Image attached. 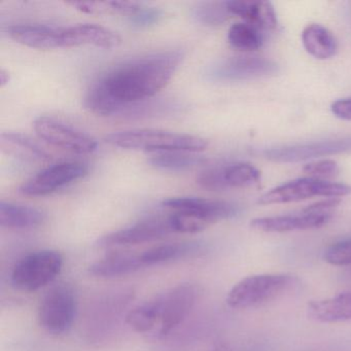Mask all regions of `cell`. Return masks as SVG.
<instances>
[{"instance_id":"cell-33","label":"cell","mask_w":351,"mask_h":351,"mask_svg":"<svg viewBox=\"0 0 351 351\" xmlns=\"http://www.w3.org/2000/svg\"><path fill=\"white\" fill-rule=\"evenodd\" d=\"M197 184L199 186L207 191H226L225 184L223 180V172L221 166L209 168L199 174L197 178Z\"/></svg>"},{"instance_id":"cell-1","label":"cell","mask_w":351,"mask_h":351,"mask_svg":"<svg viewBox=\"0 0 351 351\" xmlns=\"http://www.w3.org/2000/svg\"><path fill=\"white\" fill-rule=\"evenodd\" d=\"M182 57L180 51H166L114 67L91 86L86 95V108L100 117L120 116L126 106L151 99L163 89Z\"/></svg>"},{"instance_id":"cell-6","label":"cell","mask_w":351,"mask_h":351,"mask_svg":"<svg viewBox=\"0 0 351 351\" xmlns=\"http://www.w3.org/2000/svg\"><path fill=\"white\" fill-rule=\"evenodd\" d=\"M351 194L348 184L317 180V178H298L272 189L260 197V205L287 204L300 202L313 197L342 198Z\"/></svg>"},{"instance_id":"cell-29","label":"cell","mask_w":351,"mask_h":351,"mask_svg":"<svg viewBox=\"0 0 351 351\" xmlns=\"http://www.w3.org/2000/svg\"><path fill=\"white\" fill-rule=\"evenodd\" d=\"M195 19L204 25L217 26L223 24L231 14L226 3H202L193 12Z\"/></svg>"},{"instance_id":"cell-14","label":"cell","mask_w":351,"mask_h":351,"mask_svg":"<svg viewBox=\"0 0 351 351\" xmlns=\"http://www.w3.org/2000/svg\"><path fill=\"white\" fill-rule=\"evenodd\" d=\"M330 219L332 213H313L302 210L299 215L258 217L250 221V228L262 233H289L317 229L326 225Z\"/></svg>"},{"instance_id":"cell-20","label":"cell","mask_w":351,"mask_h":351,"mask_svg":"<svg viewBox=\"0 0 351 351\" xmlns=\"http://www.w3.org/2000/svg\"><path fill=\"white\" fill-rule=\"evenodd\" d=\"M145 267L141 262V254L114 252L93 263L89 267V272L94 276L112 278L131 274Z\"/></svg>"},{"instance_id":"cell-17","label":"cell","mask_w":351,"mask_h":351,"mask_svg":"<svg viewBox=\"0 0 351 351\" xmlns=\"http://www.w3.org/2000/svg\"><path fill=\"white\" fill-rule=\"evenodd\" d=\"M307 312L311 319L322 324L351 322V291L309 302Z\"/></svg>"},{"instance_id":"cell-23","label":"cell","mask_w":351,"mask_h":351,"mask_svg":"<svg viewBox=\"0 0 351 351\" xmlns=\"http://www.w3.org/2000/svg\"><path fill=\"white\" fill-rule=\"evenodd\" d=\"M198 245L194 243H168L155 246L141 252V258L145 267L164 264L178 258H186L198 250Z\"/></svg>"},{"instance_id":"cell-30","label":"cell","mask_w":351,"mask_h":351,"mask_svg":"<svg viewBox=\"0 0 351 351\" xmlns=\"http://www.w3.org/2000/svg\"><path fill=\"white\" fill-rule=\"evenodd\" d=\"M167 219L172 233L196 234L209 226L205 221L186 213H172Z\"/></svg>"},{"instance_id":"cell-28","label":"cell","mask_w":351,"mask_h":351,"mask_svg":"<svg viewBox=\"0 0 351 351\" xmlns=\"http://www.w3.org/2000/svg\"><path fill=\"white\" fill-rule=\"evenodd\" d=\"M75 9L83 13L90 15H102V14H120V15H134L141 5L131 1H106V3H90V1H79V3H69Z\"/></svg>"},{"instance_id":"cell-36","label":"cell","mask_w":351,"mask_h":351,"mask_svg":"<svg viewBox=\"0 0 351 351\" xmlns=\"http://www.w3.org/2000/svg\"><path fill=\"white\" fill-rule=\"evenodd\" d=\"M10 81V75L5 69H1L0 71V85L1 87H5Z\"/></svg>"},{"instance_id":"cell-31","label":"cell","mask_w":351,"mask_h":351,"mask_svg":"<svg viewBox=\"0 0 351 351\" xmlns=\"http://www.w3.org/2000/svg\"><path fill=\"white\" fill-rule=\"evenodd\" d=\"M324 261L336 267L351 265V238L337 242L324 252Z\"/></svg>"},{"instance_id":"cell-15","label":"cell","mask_w":351,"mask_h":351,"mask_svg":"<svg viewBox=\"0 0 351 351\" xmlns=\"http://www.w3.org/2000/svg\"><path fill=\"white\" fill-rule=\"evenodd\" d=\"M9 34L15 42L29 48L40 50L65 48L64 27L23 24L12 26Z\"/></svg>"},{"instance_id":"cell-24","label":"cell","mask_w":351,"mask_h":351,"mask_svg":"<svg viewBox=\"0 0 351 351\" xmlns=\"http://www.w3.org/2000/svg\"><path fill=\"white\" fill-rule=\"evenodd\" d=\"M186 152H166L152 156L149 162L152 166L166 171H186L193 169L204 162L202 158Z\"/></svg>"},{"instance_id":"cell-18","label":"cell","mask_w":351,"mask_h":351,"mask_svg":"<svg viewBox=\"0 0 351 351\" xmlns=\"http://www.w3.org/2000/svg\"><path fill=\"white\" fill-rule=\"evenodd\" d=\"M3 154L25 162H48L52 156L34 139L21 133L3 132L0 135Z\"/></svg>"},{"instance_id":"cell-2","label":"cell","mask_w":351,"mask_h":351,"mask_svg":"<svg viewBox=\"0 0 351 351\" xmlns=\"http://www.w3.org/2000/svg\"><path fill=\"white\" fill-rule=\"evenodd\" d=\"M106 141L108 145L121 149L158 153L186 152L196 154L208 147V141L202 137L157 129L119 131L108 134Z\"/></svg>"},{"instance_id":"cell-19","label":"cell","mask_w":351,"mask_h":351,"mask_svg":"<svg viewBox=\"0 0 351 351\" xmlns=\"http://www.w3.org/2000/svg\"><path fill=\"white\" fill-rule=\"evenodd\" d=\"M231 15L238 16L258 29H274L278 25L276 12L269 1H227Z\"/></svg>"},{"instance_id":"cell-16","label":"cell","mask_w":351,"mask_h":351,"mask_svg":"<svg viewBox=\"0 0 351 351\" xmlns=\"http://www.w3.org/2000/svg\"><path fill=\"white\" fill-rule=\"evenodd\" d=\"M122 40L112 30L96 24H77L64 27L65 48L80 46H94L112 49L120 46Z\"/></svg>"},{"instance_id":"cell-26","label":"cell","mask_w":351,"mask_h":351,"mask_svg":"<svg viewBox=\"0 0 351 351\" xmlns=\"http://www.w3.org/2000/svg\"><path fill=\"white\" fill-rule=\"evenodd\" d=\"M126 322L135 332L147 334L158 328V311L155 300L151 299L127 313Z\"/></svg>"},{"instance_id":"cell-32","label":"cell","mask_w":351,"mask_h":351,"mask_svg":"<svg viewBox=\"0 0 351 351\" xmlns=\"http://www.w3.org/2000/svg\"><path fill=\"white\" fill-rule=\"evenodd\" d=\"M303 171L312 178L324 180V178H332L338 176L339 165L334 160H319L310 162L303 167Z\"/></svg>"},{"instance_id":"cell-7","label":"cell","mask_w":351,"mask_h":351,"mask_svg":"<svg viewBox=\"0 0 351 351\" xmlns=\"http://www.w3.org/2000/svg\"><path fill=\"white\" fill-rule=\"evenodd\" d=\"M199 289L194 283H182L154 298L158 311V337H165L178 328L198 299Z\"/></svg>"},{"instance_id":"cell-25","label":"cell","mask_w":351,"mask_h":351,"mask_svg":"<svg viewBox=\"0 0 351 351\" xmlns=\"http://www.w3.org/2000/svg\"><path fill=\"white\" fill-rule=\"evenodd\" d=\"M226 189L247 188L258 184L261 171L250 163H234L221 166Z\"/></svg>"},{"instance_id":"cell-21","label":"cell","mask_w":351,"mask_h":351,"mask_svg":"<svg viewBox=\"0 0 351 351\" xmlns=\"http://www.w3.org/2000/svg\"><path fill=\"white\" fill-rule=\"evenodd\" d=\"M46 215L40 209L16 203L0 202V225L7 229L27 230L40 227Z\"/></svg>"},{"instance_id":"cell-12","label":"cell","mask_w":351,"mask_h":351,"mask_svg":"<svg viewBox=\"0 0 351 351\" xmlns=\"http://www.w3.org/2000/svg\"><path fill=\"white\" fill-rule=\"evenodd\" d=\"M170 233H172V231L168 223L167 217L149 219L102 236L96 241V245L101 248L138 245L161 239Z\"/></svg>"},{"instance_id":"cell-4","label":"cell","mask_w":351,"mask_h":351,"mask_svg":"<svg viewBox=\"0 0 351 351\" xmlns=\"http://www.w3.org/2000/svg\"><path fill=\"white\" fill-rule=\"evenodd\" d=\"M63 256L56 250L30 252L20 258L11 273V282L20 291H38L55 280L62 271Z\"/></svg>"},{"instance_id":"cell-9","label":"cell","mask_w":351,"mask_h":351,"mask_svg":"<svg viewBox=\"0 0 351 351\" xmlns=\"http://www.w3.org/2000/svg\"><path fill=\"white\" fill-rule=\"evenodd\" d=\"M349 152H351V136L274 147L261 152V155L269 161L276 163H298L306 160Z\"/></svg>"},{"instance_id":"cell-13","label":"cell","mask_w":351,"mask_h":351,"mask_svg":"<svg viewBox=\"0 0 351 351\" xmlns=\"http://www.w3.org/2000/svg\"><path fill=\"white\" fill-rule=\"evenodd\" d=\"M164 207L173 213L193 215L209 226L223 219H232L237 215V205L226 201L210 200L197 197H178L163 201Z\"/></svg>"},{"instance_id":"cell-34","label":"cell","mask_w":351,"mask_h":351,"mask_svg":"<svg viewBox=\"0 0 351 351\" xmlns=\"http://www.w3.org/2000/svg\"><path fill=\"white\" fill-rule=\"evenodd\" d=\"M130 22L138 27H149L158 23L162 18V12L156 8H143L131 16Z\"/></svg>"},{"instance_id":"cell-11","label":"cell","mask_w":351,"mask_h":351,"mask_svg":"<svg viewBox=\"0 0 351 351\" xmlns=\"http://www.w3.org/2000/svg\"><path fill=\"white\" fill-rule=\"evenodd\" d=\"M278 71L274 61L260 57H233L213 66L209 75L215 81L238 82L270 77Z\"/></svg>"},{"instance_id":"cell-27","label":"cell","mask_w":351,"mask_h":351,"mask_svg":"<svg viewBox=\"0 0 351 351\" xmlns=\"http://www.w3.org/2000/svg\"><path fill=\"white\" fill-rule=\"evenodd\" d=\"M228 40L234 49L242 52H254L263 45L262 34L252 24L235 23L230 27Z\"/></svg>"},{"instance_id":"cell-8","label":"cell","mask_w":351,"mask_h":351,"mask_svg":"<svg viewBox=\"0 0 351 351\" xmlns=\"http://www.w3.org/2000/svg\"><path fill=\"white\" fill-rule=\"evenodd\" d=\"M34 127L40 139L65 151L90 154L97 149V141L91 135L51 117H40Z\"/></svg>"},{"instance_id":"cell-3","label":"cell","mask_w":351,"mask_h":351,"mask_svg":"<svg viewBox=\"0 0 351 351\" xmlns=\"http://www.w3.org/2000/svg\"><path fill=\"white\" fill-rule=\"evenodd\" d=\"M295 282V275L289 273L250 275L230 289L226 303L237 310L260 307L291 291Z\"/></svg>"},{"instance_id":"cell-22","label":"cell","mask_w":351,"mask_h":351,"mask_svg":"<svg viewBox=\"0 0 351 351\" xmlns=\"http://www.w3.org/2000/svg\"><path fill=\"white\" fill-rule=\"evenodd\" d=\"M302 43L308 54L318 60H328L338 51L336 38L320 24L308 25L302 32Z\"/></svg>"},{"instance_id":"cell-35","label":"cell","mask_w":351,"mask_h":351,"mask_svg":"<svg viewBox=\"0 0 351 351\" xmlns=\"http://www.w3.org/2000/svg\"><path fill=\"white\" fill-rule=\"evenodd\" d=\"M332 114L343 121H351V98L337 100L330 106Z\"/></svg>"},{"instance_id":"cell-5","label":"cell","mask_w":351,"mask_h":351,"mask_svg":"<svg viewBox=\"0 0 351 351\" xmlns=\"http://www.w3.org/2000/svg\"><path fill=\"white\" fill-rule=\"evenodd\" d=\"M77 310L75 289L67 283H60L49 289L43 297L38 306V324L48 334L59 336L73 326Z\"/></svg>"},{"instance_id":"cell-10","label":"cell","mask_w":351,"mask_h":351,"mask_svg":"<svg viewBox=\"0 0 351 351\" xmlns=\"http://www.w3.org/2000/svg\"><path fill=\"white\" fill-rule=\"evenodd\" d=\"M88 171V166L80 162L55 164L24 182L20 188V192L25 196H47L56 192L58 189L84 178Z\"/></svg>"},{"instance_id":"cell-37","label":"cell","mask_w":351,"mask_h":351,"mask_svg":"<svg viewBox=\"0 0 351 351\" xmlns=\"http://www.w3.org/2000/svg\"><path fill=\"white\" fill-rule=\"evenodd\" d=\"M211 351H232L231 348L228 346L225 343H217L213 346V348L211 349Z\"/></svg>"}]
</instances>
